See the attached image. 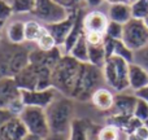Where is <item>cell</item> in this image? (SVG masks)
Returning a JSON list of instances; mask_svg holds the SVG:
<instances>
[{
	"label": "cell",
	"mask_w": 148,
	"mask_h": 140,
	"mask_svg": "<svg viewBox=\"0 0 148 140\" xmlns=\"http://www.w3.org/2000/svg\"><path fill=\"white\" fill-rule=\"evenodd\" d=\"M107 16L109 21L118 22L121 25H125L126 22L133 18L131 16V7L129 3H113V4H107Z\"/></svg>",
	"instance_id": "cell-17"
},
{
	"label": "cell",
	"mask_w": 148,
	"mask_h": 140,
	"mask_svg": "<svg viewBox=\"0 0 148 140\" xmlns=\"http://www.w3.org/2000/svg\"><path fill=\"white\" fill-rule=\"evenodd\" d=\"M84 39L88 46H99V44H104L105 35L99 33H84Z\"/></svg>",
	"instance_id": "cell-33"
},
{
	"label": "cell",
	"mask_w": 148,
	"mask_h": 140,
	"mask_svg": "<svg viewBox=\"0 0 148 140\" xmlns=\"http://www.w3.org/2000/svg\"><path fill=\"white\" fill-rule=\"evenodd\" d=\"M129 86L133 92L148 86V73L134 62L129 65Z\"/></svg>",
	"instance_id": "cell-20"
},
{
	"label": "cell",
	"mask_w": 148,
	"mask_h": 140,
	"mask_svg": "<svg viewBox=\"0 0 148 140\" xmlns=\"http://www.w3.org/2000/svg\"><path fill=\"white\" fill-rule=\"evenodd\" d=\"M134 1H136V0H130V3H134Z\"/></svg>",
	"instance_id": "cell-46"
},
{
	"label": "cell",
	"mask_w": 148,
	"mask_h": 140,
	"mask_svg": "<svg viewBox=\"0 0 148 140\" xmlns=\"http://www.w3.org/2000/svg\"><path fill=\"white\" fill-rule=\"evenodd\" d=\"M13 16H31L35 8V0H12L10 1Z\"/></svg>",
	"instance_id": "cell-24"
},
{
	"label": "cell",
	"mask_w": 148,
	"mask_h": 140,
	"mask_svg": "<svg viewBox=\"0 0 148 140\" xmlns=\"http://www.w3.org/2000/svg\"><path fill=\"white\" fill-rule=\"evenodd\" d=\"M113 56H118L131 64L134 59V52L131 49H129V47L122 40H114V44H113Z\"/></svg>",
	"instance_id": "cell-25"
},
{
	"label": "cell",
	"mask_w": 148,
	"mask_h": 140,
	"mask_svg": "<svg viewBox=\"0 0 148 140\" xmlns=\"http://www.w3.org/2000/svg\"><path fill=\"white\" fill-rule=\"evenodd\" d=\"M56 3H59L61 7H64L65 9H68L69 12H74V10L86 8L83 4V0H55Z\"/></svg>",
	"instance_id": "cell-31"
},
{
	"label": "cell",
	"mask_w": 148,
	"mask_h": 140,
	"mask_svg": "<svg viewBox=\"0 0 148 140\" xmlns=\"http://www.w3.org/2000/svg\"><path fill=\"white\" fill-rule=\"evenodd\" d=\"M126 140H144V139H142L140 136H138L135 132H131V134H127V135H126Z\"/></svg>",
	"instance_id": "cell-39"
},
{
	"label": "cell",
	"mask_w": 148,
	"mask_h": 140,
	"mask_svg": "<svg viewBox=\"0 0 148 140\" xmlns=\"http://www.w3.org/2000/svg\"><path fill=\"white\" fill-rule=\"evenodd\" d=\"M75 102L72 97L59 92L51 104L44 109L52 134H69L75 118Z\"/></svg>",
	"instance_id": "cell-2"
},
{
	"label": "cell",
	"mask_w": 148,
	"mask_h": 140,
	"mask_svg": "<svg viewBox=\"0 0 148 140\" xmlns=\"http://www.w3.org/2000/svg\"><path fill=\"white\" fill-rule=\"evenodd\" d=\"M134 117L136 120H139L140 122L147 123L148 122V104L143 100L138 99L135 105V109H134Z\"/></svg>",
	"instance_id": "cell-30"
},
{
	"label": "cell",
	"mask_w": 148,
	"mask_h": 140,
	"mask_svg": "<svg viewBox=\"0 0 148 140\" xmlns=\"http://www.w3.org/2000/svg\"><path fill=\"white\" fill-rule=\"evenodd\" d=\"M109 23L107 12L103 9H90L86 10L82 18V26L84 33H99L104 34Z\"/></svg>",
	"instance_id": "cell-11"
},
{
	"label": "cell",
	"mask_w": 148,
	"mask_h": 140,
	"mask_svg": "<svg viewBox=\"0 0 148 140\" xmlns=\"http://www.w3.org/2000/svg\"><path fill=\"white\" fill-rule=\"evenodd\" d=\"M12 17H13V12L10 4L4 1V0H0V22L5 23Z\"/></svg>",
	"instance_id": "cell-32"
},
{
	"label": "cell",
	"mask_w": 148,
	"mask_h": 140,
	"mask_svg": "<svg viewBox=\"0 0 148 140\" xmlns=\"http://www.w3.org/2000/svg\"><path fill=\"white\" fill-rule=\"evenodd\" d=\"M70 13L72 12L61 7L55 0H35V8L31 13V17L48 26L64 21L65 18L69 17Z\"/></svg>",
	"instance_id": "cell-7"
},
{
	"label": "cell",
	"mask_w": 148,
	"mask_h": 140,
	"mask_svg": "<svg viewBox=\"0 0 148 140\" xmlns=\"http://www.w3.org/2000/svg\"><path fill=\"white\" fill-rule=\"evenodd\" d=\"M105 61H107V53L104 49V44L88 46V64L97 68H103Z\"/></svg>",
	"instance_id": "cell-23"
},
{
	"label": "cell",
	"mask_w": 148,
	"mask_h": 140,
	"mask_svg": "<svg viewBox=\"0 0 148 140\" xmlns=\"http://www.w3.org/2000/svg\"><path fill=\"white\" fill-rule=\"evenodd\" d=\"M83 4L87 10L90 9H101V7L105 3V0H83Z\"/></svg>",
	"instance_id": "cell-34"
},
{
	"label": "cell",
	"mask_w": 148,
	"mask_h": 140,
	"mask_svg": "<svg viewBox=\"0 0 148 140\" xmlns=\"http://www.w3.org/2000/svg\"><path fill=\"white\" fill-rule=\"evenodd\" d=\"M35 44H13L0 40V78H14L30 64L31 51Z\"/></svg>",
	"instance_id": "cell-1"
},
{
	"label": "cell",
	"mask_w": 148,
	"mask_h": 140,
	"mask_svg": "<svg viewBox=\"0 0 148 140\" xmlns=\"http://www.w3.org/2000/svg\"><path fill=\"white\" fill-rule=\"evenodd\" d=\"M22 140H43L42 138H39V136H35V135H31V134H27V135L25 136Z\"/></svg>",
	"instance_id": "cell-40"
},
{
	"label": "cell",
	"mask_w": 148,
	"mask_h": 140,
	"mask_svg": "<svg viewBox=\"0 0 148 140\" xmlns=\"http://www.w3.org/2000/svg\"><path fill=\"white\" fill-rule=\"evenodd\" d=\"M23 108L21 89L14 78H0V109H8L18 117Z\"/></svg>",
	"instance_id": "cell-8"
},
{
	"label": "cell",
	"mask_w": 148,
	"mask_h": 140,
	"mask_svg": "<svg viewBox=\"0 0 148 140\" xmlns=\"http://www.w3.org/2000/svg\"><path fill=\"white\" fill-rule=\"evenodd\" d=\"M29 134L46 139L51 134L46 110L35 107H25L18 115Z\"/></svg>",
	"instance_id": "cell-6"
},
{
	"label": "cell",
	"mask_w": 148,
	"mask_h": 140,
	"mask_svg": "<svg viewBox=\"0 0 148 140\" xmlns=\"http://www.w3.org/2000/svg\"><path fill=\"white\" fill-rule=\"evenodd\" d=\"M68 55L72 56L78 62H81V64H87L88 62V44L84 39V35L81 36L75 42V44L72 47V49L69 51Z\"/></svg>",
	"instance_id": "cell-22"
},
{
	"label": "cell",
	"mask_w": 148,
	"mask_h": 140,
	"mask_svg": "<svg viewBox=\"0 0 148 140\" xmlns=\"http://www.w3.org/2000/svg\"><path fill=\"white\" fill-rule=\"evenodd\" d=\"M122 34H123V25L109 21L108 27L105 30V36L110 39H114V40H121L122 39Z\"/></svg>",
	"instance_id": "cell-28"
},
{
	"label": "cell",
	"mask_w": 148,
	"mask_h": 140,
	"mask_svg": "<svg viewBox=\"0 0 148 140\" xmlns=\"http://www.w3.org/2000/svg\"><path fill=\"white\" fill-rule=\"evenodd\" d=\"M1 39H3V27L0 29V40H1Z\"/></svg>",
	"instance_id": "cell-42"
},
{
	"label": "cell",
	"mask_w": 148,
	"mask_h": 140,
	"mask_svg": "<svg viewBox=\"0 0 148 140\" xmlns=\"http://www.w3.org/2000/svg\"><path fill=\"white\" fill-rule=\"evenodd\" d=\"M83 9V8H82ZM78 10H74V12L70 13V16L68 18H65L64 21H60L57 23H52V25H48L47 26V30L49 31L52 36L55 38L57 43V47H62L64 43L66 42L68 36L69 34L72 33L73 27H74V23H75V20H77V14H78Z\"/></svg>",
	"instance_id": "cell-14"
},
{
	"label": "cell",
	"mask_w": 148,
	"mask_h": 140,
	"mask_svg": "<svg viewBox=\"0 0 148 140\" xmlns=\"http://www.w3.org/2000/svg\"><path fill=\"white\" fill-rule=\"evenodd\" d=\"M47 33V26L39 22L31 16H27L25 20V38L26 43L35 44L44 34Z\"/></svg>",
	"instance_id": "cell-19"
},
{
	"label": "cell",
	"mask_w": 148,
	"mask_h": 140,
	"mask_svg": "<svg viewBox=\"0 0 148 140\" xmlns=\"http://www.w3.org/2000/svg\"><path fill=\"white\" fill-rule=\"evenodd\" d=\"M36 48L40 49V51H44V52H49V51H53L55 48H57V43L55 40V38L49 34V31L47 30V33L39 39L38 42L35 43Z\"/></svg>",
	"instance_id": "cell-27"
},
{
	"label": "cell",
	"mask_w": 148,
	"mask_h": 140,
	"mask_svg": "<svg viewBox=\"0 0 148 140\" xmlns=\"http://www.w3.org/2000/svg\"><path fill=\"white\" fill-rule=\"evenodd\" d=\"M134 132H135L138 136H140L142 139L148 140V123H142V125L139 126L135 131H134Z\"/></svg>",
	"instance_id": "cell-36"
},
{
	"label": "cell",
	"mask_w": 148,
	"mask_h": 140,
	"mask_svg": "<svg viewBox=\"0 0 148 140\" xmlns=\"http://www.w3.org/2000/svg\"><path fill=\"white\" fill-rule=\"evenodd\" d=\"M81 65V62L74 60L69 55L61 56V59L52 68V87L56 88L60 94L72 97Z\"/></svg>",
	"instance_id": "cell-3"
},
{
	"label": "cell",
	"mask_w": 148,
	"mask_h": 140,
	"mask_svg": "<svg viewBox=\"0 0 148 140\" xmlns=\"http://www.w3.org/2000/svg\"><path fill=\"white\" fill-rule=\"evenodd\" d=\"M144 21V23H146V26H147V27H148V17L146 18V20H143Z\"/></svg>",
	"instance_id": "cell-43"
},
{
	"label": "cell",
	"mask_w": 148,
	"mask_h": 140,
	"mask_svg": "<svg viewBox=\"0 0 148 140\" xmlns=\"http://www.w3.org/2000/svg\"><path fill=\"white\" fill-rule=\"evenodd\" d=\"M3 26H4V23H3V22H0V29H1Z\"/></svg>",
	"instance_id": "cell-44"
},
{
	"label": "cell",
	"mask_w": 148,
	"mask_h": 140,
	"mask_svg": "<svg viewBox=\"0 0 148 140\" xmlns=\"http://www.w3.org/2000/svg\"><path fill=\"white\" fill-rule=\"evenodd\" d=\"M59 94L56 88L49 87L44 89H21V99L25 107H35L46 109Z\"/></svg>",
	"instance_id": "cell-10"
},
{
	"label": "cell",
	"mask_w": 148,
	"mask_h": 140,
	"mask_svg": "<svg viewBox=\"0 0 148 140\" xmlns=\"http://www.w3.org/2000/svg\"><path fill=\"white\" fill-rule=\"evenodd\" d=\"M43 140H69V134H49Z\"/></svg>",
	"instance_id": "cell-38"
},
{
	"label": "cell",
	"mask_w": 148,
	"mask_h": 140,
	"mask_svg": "<svg viewBox=\"0 0 148 140\" xmlns=\"http://www.w3.org/2000/svg\"><path fill=\"white\" fill-rule=\"evenodd\" d=\"M134 94H135V96L138 97V99L143 100V101H146L148 104V86L143 87V88H140V89H138V91H135Z\"/></svg>",
	"instance_id": "cell-37"
},
{
	"label": "cell",
	"mask_w": 148,
	"mask_h": 140,
	"mask_svg": "<svg viewBox=\"0 0 148 140\" xmlns=\"http://www.w3.org/2000/svg\"><path fill=\"white\" fill-rule=\"evenodd\" d=\"M4 1H7V3H9V4H10V1H12V0H4Z\"/></svg>",
	"instance_id": "cell-45"
},
{
	"label": "cell",
	"mask_w": 148,
	"mask_h": 140,
	"mask_svg": "<svg viewBox=\"0 0 148 140\" xmlns=\"http://www.w3.org/2000/svg\"><path fill=\"white\" fill-rule=\"evenodd\" d=\"M114 91H112L107 86H101L92 94L90 102L99 112H110L113 108V104H114Z\"/></svg>",
	"instance_id": "cell-15"
},
{
	"label": "cell",
	"mask_w": 148,
	"mask_h": 140,
	"mask_svg": "<svg viewBox=\"0 0 148 140\" xmlns=\"http://www.w3.org/2000/svg\"><path fill=\"white\" fill-rule=\"evenodd\" d=\"M13 117H16L14 114H13L10 110L8 109H0V127H3V126L5 125V123L8 122V121H10Z\"/></svg>",
	"instance_id": "cell-35"
},
{
	"label": "cell",
	"mask_w": 148,
	"mask_h": 140,
	"mask_svg": "<svg viewBox=\"0 0 148 140\" xmlns=\"http://www.w3.org/2000/svg\"><path fill=\"white\" fill-rule=\"evenodd\" d=\"M96 138L97 140H126V134L118 126L107 122L97 127Z\"/></svg>",
	"instance_id": "cell-21"
},
{
	"label": "cell",
	"mask_w": 148,
	"mask_h": 140,
	"mask_svg": "<svg viewBox=\"0 0 148 140\" xmlns=\"http://www.w3.org/2000/svg\"><path fill=\"white\" fill-rule=\"evenodd\" d=\"M27 134V130L18 117H13L0 127V140H22Z\"/></svg>",
	"instance_id": "cell-16"
},
{
	"label": "cell",
	"mask_w": 148,
	"mask_h": 140,
	"mask_svg": "<svg viewBox=\"0 0 148 140\" xmlns=\"http://www.w3.org/2000/svg\"><path fill=\"white\" fill-rule=\"evenodd\" d=\"M27 16H13L9 21L3 26V38L13 44H23L26 43L25 38V20Z\"/></svg>",
	"instance_id": "cell-12"
},
{
	"label": "cell",
	"mask_w": 148,
	"mask_h": 140,
	"mask_svg": "<svg viewBox=\"0 0 148 140\" xmlns=\"http://www.w3.org/2000/svg\"><path fill=\"white\" fill-rule=\"evenodd\" d=\"M101 86H105L101 68L94 66L88 62L82 64L73 89L72 99L78 102H87L90 101L92 94Z\"/></svg>",
	"instance_id": "cell-4"
},
{
	"label": "cell",
	"mask_w": 148,
	"mask_h": 140,
	"mask_svg": "<svg viewBox=\"0 0 148 140\" xmlns=\"http://www.w3.org/2000/svg\"><path fill=\"white\" fill-rule=\"evenodd\" d=\"M121 40L133 52L143 48L148 44V27L143 20L131 18L123 25V34Z\"/></svg>",
	"instance_id": "cell-9"
},
{
	"label": "cell",
	"mask_w": 148,
	"mask_h": 140,
	"mask_svg": "<svg viewBox=\"0 0 148 140\" xmlns=\"http://www.w3.org/2000/svg\"><path fill=\"white\" fill-rule=\"evenodd\" d=\"M138 97L133 91L118 92L114 96V104L110 110V115H121V117H131L134 114Z\"/></svg>",
	"instance_id": "cell-13"
},
{
	"label": "cell",
	"mask_w": 148,
	"mask_h": 140,
	"mask_svg": "<svg viewBox=\"0 0 148 140\" xmlns=\"http://www.w3.org/2000/svg\"><path fill=\"white\" fill-rule=\"evenodd\" d=\"M131 16L136 20H146L148 17V0H136L130 3Z\"/></svg>",
	"instance_id": "cell-26"
},
{
	"label": "cell",
	"mask_w": 148,
	"mask_h": 140,
	"mask_svg": "<svg viewBox=\"0 0 148 140\" xmlns=\"http://www.w3.org/2000/svg\"><path fill=\"white\" fill-rule=\"evenodd\" d=\"M107 4H113V3H129L130 4V0H105Z\"/></svg>",
	"instance_id": "cell-41"
},
{
	"label": "cell",
	"mask_w": 148,
	"mask_h": 140,
	"mask_svg": "<svg viewBox=\"0 0 148 140\" xmlns=\"http://www.w3.org/2000/svg\"><path fill=\"white\" fill-rule=\"evenodd\" d=\"M129 65L126 60L118 56L108 57L104 66L101 68L104 83L116 94L130 89L129 86Z\"/></svg>",
	"instance_id": "cell-5"
},
{
	"label": "cell",
	"mask_w": 148,
	"mask_h": 140,
	"mask_svg": "<svg viewBox=\"0 0 148 140\" xmlns=\"http://www.w3.org/2000/svg\"><path fill=\"white\" fill-rule=\"evenodd\" d=\"M92 125L88 120L75 117L69 131V140H91Z\"/></svg>",
	"instance_id": "cell-18"
},
{
	"label": "cell",
	"mask_w": 148,
	"mask_h": 140,
	"mask_svg": "<svg viewBox=\"0 0 148 140\" xmlns=\"http://www.w3.org/2000/svg\"><path fill=\"white\" fill-rule=\"evenodd\" d=\"M133 62L136 65H139V66H142L148 73V44L144 46L143 48H140V49L134 52Z\"/></svg>",
	"instance_id": "cell-29"
}]
</instances>
